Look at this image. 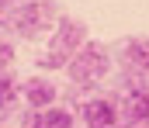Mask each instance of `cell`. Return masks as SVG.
<instances>
[{
  "label": "cell",
  "instance_id": "obj_1",
  "mask_svg": "<svg viewBox=\"0 0 149 128\" xmlns=\"http://www.w3.org/2000/svg\"><path fill=\"white\" fill-rule=\"evenodd\" d=\"M108 69H111V48L101 45V42H87L73 59H70V66H66V73H70V80H73L76 86L101 83Z\"/></svg>",
  "mask_w": 149,
  "mask_h": 128
},
{
  "label": "cell",
  "instance_id": "obj_2",
  "mask_svg": "<svg viewBox=\"0 0 149 128\" xmlns=\"http://www.w3.org/2000/svg\"><path fill=\"white\" fill-rule=\"evenodd\" d=\"M87 45V24L76 21V17H63L56 28H52V42H49V52L42 59V66H70L76 52Z\"/></svg>",
  "mask_w": 149,
  "mask_h": 128
},
{
  "label": "cell",
  "instance_id": "obj_3",
  "mask_svg": "<svg viewBox=\"0 0 149 128\" xmlns=\"http://www.w3.org/2000/svg\"><path fill=\"white\" fill-rule=\"evenodd\" d=\"M14 21H17V31H21V35L35 38L42 28H56V10H52L49 3L35 0V3H28V7H21Z\"/></svg>",
  "mask_w": 149,
  "mask_h": 128
},
{
  "label": "cell",
  "instance_id": "obj_4",
  "mask_svg": "<svg viewBox=\"0 0 149 128\" xmlns=\"http://www.w3.org/2000/svg\"><path fill=\"white\" fill-rule=\"evenodd\" d=\"M80 121L87 128H114L118 121V111H114L111 97H90L80 104Z\"/></svg>",
  "mask_w": 149,
  "mask_h": 128
},
{
  "label": "cell",
  "instance_id": "obj_5",
  "mask_svg": "<svg viewBox=\"0 0 149 128\" xmlns=\"http://www.w3.org/2000/svg\"><path fill=\"white\" fill-rule=\"evenodd\" d=\"M114 55L125 69L139 73V76L149 73V38H125V42H118Z\"/></svg>",
  "mask_w": 149,
  "mask_h": 128
},
{
  "label": "cell",
  "instance_id": "obj_6",
  "mask_svg": "<svg viewBox=\"0 0 149 128\" xmlns=\"http://www.w3.org/2000/svg\"><path fill=\"white\" fill-rule=\"evenodd\" d=\"M21 93H24L28 107H42V111H45V107L56 104V93H59V90H56L52 80H45V76H31L28 83L21 86Z\"/></svg>",
  "mask_w": 149,
  "mask_h": 128
},
{
  "label": "cell",
  "instance_id": "obj_7",
  "mask_svg": "<svg viewBox=\"0 0 149 128\" xmlns=\"http://www.w3.org/2000/svg\"><path fill=\"white\" fill-rule=\"evenodd\" d=\"M125 114H128L132 125L135 121H149V83L139 80V90H132L128 100H125Z\"/></svg>",
  "mask_w": 149,
  "mask_h": 128
},
{
  "label": "cell",
  "instance_id": "obj_8",
  "mask_svg": "<svg viewBox=\"0 0 149 128\" xmlns=\"http://www.w3.org/2000/svg\"><path fill=\"white\" fill-rule=\"evenodd\" d=\"M73 125H76V114L66 107H45L38 114V128H73Z\"/></svg>",
  "mask_w": 149,
  "mask_h": 128
},
{
  "label": "cell",
  "instance_id": "obj_9",
  "mask_svg": "<svg viewBox=\"0 0 149 128\" xmlns=\"http://www.w3.org/2000/svg\"><path fill=\"white\" fill-rule=\"evenodd\" d=\"M14 93H17L14 80H10V76H0V107H3V104H10V100H14Z\"/></svg>",
  "mask_w": 149,
  "mask_h": 128
},
{
  "label": "cell",
  "instance_id": "obj_10",
  "mask_svg": "<svg viewBox=\"0 0 149 128\" xmlns=\"http://www.w3.org/2000/svg\"><path fill=\"white\" fill-rule=\"evenodd\" d=\"M10 59H14V52H10V45H7V42H0V66H7Z\"/></svg>",
  "mask_w": 149,
  "mask_h": 128
}]
</instances>
